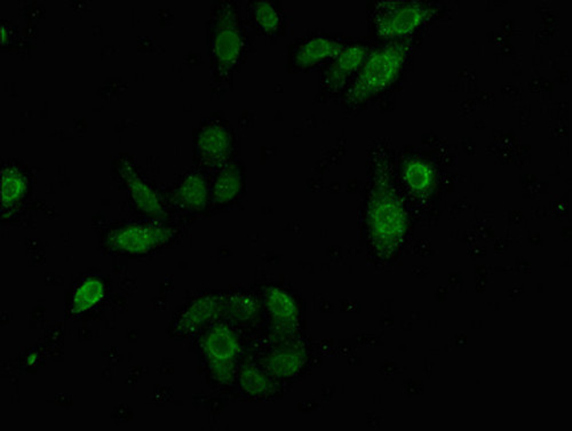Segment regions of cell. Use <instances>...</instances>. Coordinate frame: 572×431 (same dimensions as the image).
<instances>
[{
  "mask_svg": "<svg viewBox=\"0 0 572 431\" xmlns=\"http://www.w3.org/2000/svg\"><path fill=\"white\" fill-rule=\"evenodd\" d=\"M244 31L236 7L223 2L216 8L209 26L212 68L220 82L228 79L244 51Z\"/></svg>",
  "mask_w": 572,
  "mask_h": 431,
  "instance_id": "1",
  "label": "cell"
},
{
  "mask_svg": "<svg viewBox=\"0 0 572 431\" xmlns=\"http://www.w3.org/2000/svg\"><path fill=\"white\" fill-rule=\"evenodd\" d=\"M408 54V44L393 43L370 55L346 95L349 106H356L385 91L397 78Z\"/></svg>",
  "mask_w": 572,
  "mask_h": 431,
  "instance_id": "2",
  "label": "cell"
},
{
  "mask_svg": "<svg viewBox=\"0 0 572 431\" xmlns=\"http://www.w3.org/2000/svg\"><path fill=\"white\" fill-rule=\"evenodd\" d=\"M369 220L374 245L378 248L390 251L400 244L405 231L404 212L386 181H380L373 192Z\"/></svg>",
  "mask_w": 572,
  "mask_h": 431,
  "instance_id": "3",
  "label": "cell"
},
{
  "mask_svg": "<svg viewBox=\"0 0 572 431\" xmlns=\"http://www.w3.org/2000/svg\"><path fill=\"white\" fill-rule=\"evenodd\" d=\"M429 12V7L422 3L380 2L374 12V27L382 37H402L417 29Z\"/></svg>",
  "mask_w": 572,
  "mask_h": 431,
  "instance_id": "4",
  "label": "cell"
},
{
  "mask_svg": "<svg viewBox=\"0 0 572 431\" xmlns=\"http://www.w3.org/2000/svg\"><path fill=\"white\" fill-rule=\"evenodd\" d=\"M176 231L164 225L132 224L109 233L108 244L117 251L144 255L168 244Z\"/></svg>",
  "mask_w": 572,
  "mask_h": 431,
  "instance_id": "5",
  "label": "cell"
},
{
  "mask_svg": "<svg viewBox=\"0 0 572 431\" xmlns=\"http://www.w3.org/2000/svg\"><path fill=\"white\" fill-rule=\"evenodd\" d=\"M203 348L208 358L209 369L219 382L231 381L233 360L241 352L239 337L225 325L209 329L203 340Z\"/></svg>",
  "mask_w": 572,
  "mask_h": 431,
  "instance_id": "6",
  "label": "cell"
},
{
  "mask_svg": "<svg viewBox=\"0 0 572 431\" xmlns=\"http://www.w3.org/2000/svg\"><path fill=\"white\" fill-rule=\"evenodd\" d=\"M196 148L205 167H223L232 152L231 134L221 124H208L201 128Z\"/></svg>",
  "mask_w": 572,
  "mask_h": 431,
  "instance_id": "7",
  "label": "cell"
},
{
  "mask_svg": "<svg viewBox=\"0 0 572 431\" xmlns=\"http://www.w3.org/2000/svg\"><path fill=\"white\" fill-rule=\"evenodd\" d=\"M366 50L361 45H353L334 59L322 80V86L329 92L339 91L347 83L353 72L365 61Z\"/></svg>",
  "mask_w": 572,
  "mask_h": 431,
  "instance_id": "8",
  "label": "cell"
},
{
  "mask_svg": "<svg viewBox=\"0 0 572 431\" xmlns=\"http://www.w3.org/2000/svg\"><path fill=\"white\" fill-rule=\"evenodd\" d=\"M119 173L124 179L125 184L131 193L135 207L147 215L162 216L163 207L159 197L144 183L138 172L135 170L131 163L122 160L119 165Z\"/></svg>",
  "mask_w": 572,
  "mask_h": 431,
  "instance_id": "9",
  "label": "cell"
},
{
  "mask_svg": "<svg viewBox=\"0 0 572 431\" xmlns=\"http://www.w3.org/2000/svg\"><path fill=\"white\" fill-rule=\"evenodd\" d=\"M344 47L336 40L324 37L312 38L298 48L297 53L294 54V63L301 69H307L323 60L336 59Z\"/></svg>",
  "mask_w": 572,
  "mask_h": 431,
  "instance_id": "10",
  "label": "cell"
},
{
  "mask_svg": "<svg viewBox=\"0 0 572 431\" xmlns=\"http://www.w3.org/2000/svg\"><path fill=\"white\" fill-rule=\"evenodd\" d=\"M221 308V300L216 297H201L193 302L176 324V331L179 334H188L196 331L205 321L217 315Z\"/></svg>",
  "mask_w": 572,
  "mask_h": 431,
  "instance_id": "11",
  "label": "cell"
},
{
  "mask_svg": "<svg viewBox=\"0 0 572 431\" xmlns=\"http://www.w3.org/2000/svg\"><path fill=\"white\" fill-rule=\"evenodd\" d=\"M176 199L181 207L200 211L207 207L208 185L200 175H188L179 185Z\"/></svg>",
  "mask_w": 572,
  "mask_h": 431,
  "instance_id": "12",
  "label": "cell"
},
{
  "mask_svg": "<svg viewBox=\"0 0 572 431\" xmlns=\"http://www.w3.org/2000/svg\"><path fill=\"white\" fill-rule=\"evenodd\" d=\"M243 177L239 167H225L220 175L217 176L213 191V199L217 204H227L235 199L237 193L241 191Z\"/></svg>",
  "mask_w": 572,
  "mask_h": 431,
  "instance_id": "13",
  "label": "cell"
},
{
  "mask_svg": "<svg viewBox=\"0 0 572 431\" xmlns=\"http://www.w3.org/2000/svg\"><path fill=\"white\" fill-rule=\"evenodd\" d=\"M267 307L279 323L291 324L296 321L297 305L288 293L280 289H273L267 294Z\"/></svg>",
  "mask_w": 572,
  "mask_h": 431,
  "instance_id": "14",
  "label": "cell"
},
{
  "mask_svg": "<svg viewBox=\"0 0 572 431\" xmlns=\"http://www.w3.org/2000/svg\"><path fill=\"white\" fill-rule=\"evenodd\" d=\"M104 296V286L98 278L91 277L79 286L75 292L72 310L74 313H83L94 307Z\"/></svg>",
  "mask_w": 572,
  "mask_h": 431,
  "instance_id": "15",
  "label": "cell"
},
{
  "mask_svg": "<svg viewBox=\"0 0 572 431\" xmlns=\"http://www.w3.org/2000/svg\"><path fill=\"white\" fill-rule=\"evenodd\" d=\"M26 188V183L18 171L8 168V170L2 172V208L4 212L22 199Z\"/></svg>",
  "mask_w": 572,
  "mask_h": 431,
  "instance_id": "16",
  "label": "cell"
},
{
  "mask_svg": "<svg viewBox=\"0 0 572 431\" xmlns=\"http://www.w3.org/2000/svg\"><path fill=\"white\" fill-rule=\"evenodd\" d=\"M240 382L245 393L260 396L271 388L268 378L253 366H244L241 370Z\"/></svg>",
  "mask_w": 572,
  "mask_h": 431,
  "instance_id": "17",
  "label": "cell"
},
{
  "mask_svg": "<svg viewBox=\"0 0 572 431\" xmlns=\"http://www.w3.org/2000/svg\"><path fill=\"white\" fill-rule=\"evenodd\" d=\"M257 26L267 34H273L280 26L281 18L275 6L269 2H256L252 7Z\"/></svg>",
  "mask_w": 572,
  "mask_h": 431,
  "instance_id": "18",
  "label": "cell"
},
{
  "mask_svg": "<svg viewBox=\"0 0 572 431\" xmlns=\"http://www.w3.org/2000/svg\"><path fill=\"white\" fill-rule=\"evenodd\" d=\"M302 362L300 354L294 352H284L274 354L269 360L268 369L279 377H290L297 373Z\"/></svg>",
  "mask_w": 572,
  "mask_h": 431,
  "instance_id": "19",
  "label": "cell"
},
{
  "mask_svg": "<svg viewBox=\"0 0 572 431\" xmlns=\"http://www.w3.org/2000/svg\"><path fill=\"white\" fill-rule=\"evenodd\" d=\"M405 179L413 191H425L430 183V171L424 163L413 160L405 168Z\"/></svg>",
  "mask_w": 572,
  "mask_h": 431,
  "instance_id": "20",
  "label": "cell"
},
{
  "mask_svg": "<svg viewBox=\"0 0 572 431\" xmlns=\"http://www.w3.org/2000/svg\"><path fill=\"white\" fill-rule=\"evenodd\" d=\"M225 309L228 310L232 316L241 318V320H248L256 315L257 302L248 296H236L229 299Z\"/></svg>",
  "mask_w": 572,
  "mask_h": 431,
  "instance_id": "21",
  "label": "cell"
}]
</instances>
